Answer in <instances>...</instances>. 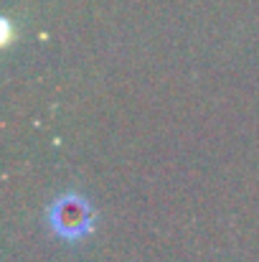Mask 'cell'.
<instances>
[{
    "mask_svg": "<svg viewBox=\"0 0 259 262\" xmlns=\"http://www.w3.org/2000/svg\"><path fill=\"white\" fill-rule=\"evenodd\" d=\"M49 222L56 234L66 239H82L91 229V209L82 196H64L51 206Z\"/></svg>",
    "mask_w": 259,
    "mask_h": 262,
    "instance_id": "obj_1",
    "label": "cell"
}]
</instances>
